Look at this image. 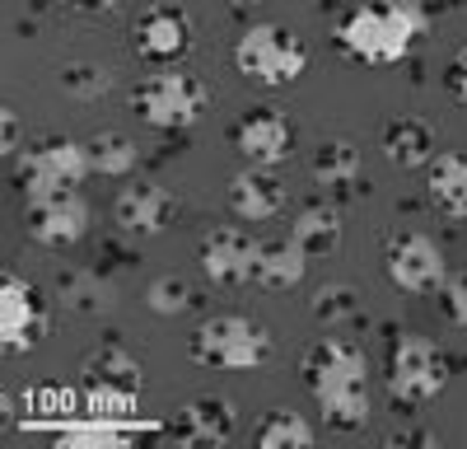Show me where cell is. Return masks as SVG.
<instances>
[{
    "instance_id": "cell-1",
    "label": "cell",
    "mask_w": 467,
    "mask_h": 449,
    "mask_svg": "<svg viewBox=\"0 0 467 449\" xmlns=\"http://www.w3.org/2000/svg\"><path fill=\"white\" fill-rule=\"evenodd\" d=\"M304 384L332 431H365L369 422V360L346 337H323L304 351Z\"/></svg>"
},
{
    "instance_id": "cell-2",
    "label": "cell",
    "mask_w": 467,
    "mask_h": 449,
    "mask_svg": "<svg viewBox=\"0 0 467 449\" xmlns=\"http://www.w3.org/2000/svg\"><path fill=\"white\" fill-rule=\"evenodd\" d=\"M425 33V15L411 0H383V5H356L337 24V47L350 61L365 66H393L402 61L416 37Z\"/></svg>"
},
{
    "instance_id": "cell-3",
    "label": "cell",
    "mask_w": 467,
    "mask_h": 449,
    "mask_svg": "<svg viewBox=\"0 0 467 449\" xmlns=\"http://www.w3.org/2000/svg\"><path fill=\"white\" fill-rule=\"evenodd\" d=\"M187 351L202 370H262L276 351L271 332L244 314H211L192 328Z\"/></svg>"
},
{
    "instance_id": "cell-4",
    "label": "cell",
    "mask_w": 467,
    "mask_h": 449,
    "mask_svg": "<svg viewBox=\"0 0 467 449\" xmlns=\"http://www.w3.org/2000/svg\"><path fill=\"white\" fill-rule=\"evenodd\" d=\"M234 66H239L244 80L262 89H285L308 70V47L285 24H253L234 43Z\"/></svg>"
},
{
    "instance_id": "cell-5",
    "label": "cell",
    "mask_w": 467,
    "mask_h": 449,
    "mask_svg": "<svg viewBox=\"0 0 467 449\" xmlns=\"http://www.w3.org/2000/svg\"><path fill=\"white\" fill-rule=\"evenodd\" d=\"M131 108L140 122L160 127V131H187L211 108V89L192 70H160V75H145L131 89Z\"/></svg>"
},
{
    "instance_id": "cell-6",
    "label": "cell",
    "mask_w": 467,
    "mask_h": 449,
    "mask_svg": "<svg viewBox=\"0 0 467 449\" xmlns=\"http://www.w3.org/2000/svg\"><path fill=\"white\" fill-rule=\"evenodd\" d=\"M89 150L75 145L66 136H43L19 150V164H15V183L24 187V202L37 197H66L75 193L85 178H89Z\"/></svg>"
},
{
    "instance_id": "cell-7",
    "label": "cell",
    "mask_w": 467,
    "mask_h": 449,
    "mask_svg": "<svg viewBox=\"0 0 467 449\" xmlns=\"http://www.w3.org/2000/svg\"><path fill=\"white\" fill-rule=\"evenodd\" d=\"M388 398H393L398 407H425L431 398L444 393L449 384V360L444 351L431 342V337H416V332H402L393 351H388Z\"/></svg>"
},
{
    "instance_id": "cell-8",
    "label": "cell",
    "mask_w": 467,
    "mask_h": 449,
    "mask_svg": "<svg viewBox=\"0 0 467 449\" xmlns=\"http://www.w3.org/2000/svg\"><path fill=\"white\" fill-rule=\"evenodd\" d=\"M383 272H388V281H393L402 295H435L449 281V262H444V248L431 235L402 230V235L388 239Z\"/></svg>"
},
{
    "instance_id": "cell-9",
    "label": "cell",
    "mask_w": 467,
    "mask_h": 449,
    "mask_svg": "<svg viewBox=\"0 0 467 449\" xmlns=\"http://www.w3.org/2000/svg\"><path fill=\"white\" fill-rule=\"evenodd\" d=\"M47 328H52V305L43 286L5 272V281H0V337H5V351L10 356L33 351L47 337Z\"/></svg>"
},
{
    "instance_id": "cell-10",
    "label": "cell",
    "mask_w": 467,
    "mask_h": 449,
    "mask_svg": "<svg viewBox=\"0 0 467 449\" xmlns=\"http://www.w3.org/2000/svg\"><path fill=\"white\" fill-rule=\"evenodd\" d=\"M192 37H197V24H192L187 5H173V0L140 10V19L131 24V47L150 66H178L192 52Z\"/></svg>"
},
{
    "instance_id": "cell-11",
    "label": "cell",
    "mask_w": 467,
    "mask_h": 449,
    "mask_svg": "<svg viewBox=\"0 0 467 449\" xmlns=\"http://www.w3.org/2000/svg\"><path fill=\"white\" fill-rule=\"evenodd\" d=\"M229 141H234V150H239L248 164L276 169V164L290 160V150H295V127H290V118L281 108H253V112H244V118L234 122Z\"/></svg>"
},
{
    "instance_id": "cell-12",
    "label": "cell",
    "mask_w": 467,
    "mask_h": 449,
    "mask_svg": "<svg viewBox=\"0 0 467 449\" xmlns=\"http://www.w3.org/2000/svg\"><path fill=\"white\" fill-rule=\"evenodd\" d=\"M24 230L33 244L43 248H75L85 235H89V206L66 193V197H37V202H24Z\"/></svg>"
},
{
    "instance_id": "cell-13",
    "label": "cell",
    "mask_w": 467,
    "mask_h": 449,
    "mask_svg": "<svg viewBox=\"0 0 467 449\" xmlns=\"http://www.w3.org/2000/svg\"><path fill=\"white\" fill-rule=\"evenodd\" d=\"M202 272L206 281L215 286H248L253 272H257V239L248 230H239V224H220V230H211L202 239Z\"/></svg>"
},
{
    "instance_id": "cell-14",
    "label": "cell",
    "mask_w": 467,
    "mask_h": 449,
    "mask_svg": "<svg viewBox=\"0 0 467 449\" xmlns=\"http://www.w3.org/2000/svg\"><path fill=\"white\" fill-rule=\"evenodd\" d=\"M85 389L94 398V407L117 402V407H131L145 389V370L122 351V347H99L85 360Z\"/></svg>"
},
{
    "instance_id": "cell-15",
    "label": "cell",
    "mask_w": 467,
    "mask_h": 449,
    "mask_svg": "<svg viewBox=\"0 0 467 449\" xmlns=\"http://www.w3.org/2000/svg\"><path fill=\"white\" fill-rule=\"evenodd\" d=\"M173 215H178L173 193H169V187H160V183H150V178L122 187V193H117V202H112V220L122 224L127 235H140V239L160 235Z\"/></svg>"
},
{
    "instance_id": "cell-16",
    "label": "cell",
    "mask_w": 467,
    "mask_h": 449,
    "mask_svg": "<svg viewBox=\"0 0 467 449\" xmlns=\"http://www.w3.org/2000/svg\"><path fill=\"white\" fill-rule=\"evenodd\" d=\"M173 435H178L182 444H229L234 435H239V412H234L229 398L202 393V398H192V402L178 412Z\"/></svg>"
},
{
    "instance_id": "cell-17",
    "label": "cell",
    "mask_w": 467,
    "mask_h": 449,
    "mask_svg": "<svg viewBox=\"0 0 467 449\" xmlns=\"http://www.w3.org/2000/svg\"><path fill=\"white\" fill-rule=\"evenodd\" d=\"M229 211L239 215V220H248V224L276 220V215L285 211V187H281V178L271 173V169H257V164L239 169V173L229 178Z\"/></svg>"
},
{
    "instance_id": "cell-18",
    "label": "cell",
    "mask_w": 467,
    "mask_h": 449,
    "mask_svg": "<svg viewBox=\"0 0 467 449\" xmlns=\"http://www.w3.org/2000/svg\"><path fill=\"white\" fill-rule=\"evenodd\" d=\"M304 272H308V253L295 244V235H281V239H257V272L253 281L262 290H295L304 286Z\"/></svg>"
},
{
    "instance_id": "cell-19",
    "label": "cell",
    "mask_w": 467,
    "mask_h": 449,
    "mask_svg": "<svg viewBox=\"0 0 467 449\" xmlns=\"http://www.w3.org/2000/svg\"><path fill=\"white\" fill-rule=\"evenodd\" d=\"M435 155H440V141L425 118H393L383 127V160L393 169H425Z\"/></svg>"
},
{
    "instance_id": "cell-20",
    "label": "cell",
    "mask_w": 467,
    "mask_h": 449,
    "mask_svg": "<svg viewBox=\"0 0 467 449\" xmlns=\"http://www.w3.org/2000/svg\"><path fill=\"white\" fill-rule=\"evenodd\" d=\"M425 197L449 220H467V155L444 150L425 164Z\"/></svg>"
},
{
    "instance_id": "cell-21",
    "label": "cell",
    "mask_w": 467,
    "mask_h": 449,
    "mask_svg": "<svg viewBox=\"0 0 467 449\" xmlns=\"http://www.w3.org/2000/svg\"><path fill=\"white\" fill-rule=\"evenodd\" d=\"M360 173H365V160H360V145L346 141V136H332L314 150V183L323 193H356L360 187Z\"/></svg>"
},
{
    "instance_id": "cell-22",
    "label": "cell",
    "mask_w": 467,
    "mask_h": 449,
    "mask_svg": "<svg viewBox=\"0 0 467 449\" xmlns=\"http://www.w3.org/2000/svg\"><path fill=\"white\" fill-rule=\"evenodd\" d=\"M290 235H295V244H299L308 257H327V253H337V244H341V211H337L332 202L304 206V211L295 215V224H290Z\"/></svg>"
},
{
    "instance_id": "cell-23",
    "label": "cell",
    "mask_w": 467,
    "mask_h": 449,
    "mask_svg": "<svg viewBox=\"0 0 467 449\" xmlns=\"http://www.w3.org/2000/svg\"><path fill=\"white\" fill-rule=\"evenodd\" d=\"M85 150H89V169L103 173V178H127L136 169V160H140L136 141L122 136V131H99V136L85 141Z\"/></svg>"
},
{
    "instance_id": "cell-24",
    "label": "cell",
    "mask_w": 467,
    "mask_h": 449,
    "mask_svg": "<svg viewBox=\"0 0 467 449\" xmlns=\"http://www.w3.org/2000/svg\"><path fill=\"white\" fill-rule=\"evenodd\" d=\"M253 440L257 444H266V449H276V444H314V426H308L299 412H290V407H276V412H266V417L257 422V431H253Z\"/></svg>"
},
{
    "instance_id": "cell-25",
    "label": "cell",
    "mask_w": 467,
    "mask_h": 449,
    "mask_svg": "<svg viewBox=\"0 0 467 449\" xmlns=\"http://www.w3.org/2000/svg\"><path fill=\"white\" fill-rule=\"evenodd\" d=\"M308 309H314L318 323H350V318H360V295H356V286L332 281V286L314 290V305Z\"/></svg>"
},
{
    "instance_id": "cell-26",
    "label": "cell",
    "mask_w": 467,
    "mask_h": 449,
    "mask_svg": "<svg viewBox=\"0 0 467 449\" xmlns=\"http://www.w3.org/2000/svg\"><path fill=\"white\" fill-rule=\"evenodd\" d=\"M145 305L154 314H164V318H178V314H187L192 305H197V290H192L182 277H154L145 286Z\"/></svg>"
},
{
    "instance_id": "cell-27",
    "label": "cell",
    "mask_w": 467,
    "mask_h": 449,
    "mask_svg": "<svg viewBox=\"0 0 467 449\" xmlns=\"http://www.w3.org/2000/svg\"><path fill=\"white\" fill-rule=\"evenodd\" d=\"M61 89H66L70 99H80V103H94V99H103V94L112 89V75H108L103 66L75 61V66L61 70Z\"/></svg>"
},
{
    "instance_id": "cell-28",
    "label": "cell",
    "mask_w": 467,
    "mask_h": 449,
    "mask_svg": "<svg viewBox=\"0 0 467 449\" xmlns=\"http://www.w3.org/2000/svg\"><path fill=\"white\" fill-rule=\"evenodd\" d=\"M444 318L453 328H467V267L444 281Z\"/></svg>"
},
{
    "instance_id": "cell-29",
    "label": "cell",
    "mask_w": 467,
    "mask_h": 449,
    "mask_svg": "<svg viewBox=\"0 0 467 449\" xmlns=\"http://www.w3.org/2000/svg\"><path fill=\"white\" fill-rule=\"evenodd\" d=\"M449 89H453V99L458 103H467V47L453 57V66H449Z\"/></svg>"
},
{
    "instance_id": "cell-30",
    "label": "cell",
    "mask_w": 467,
    "mask_h": 449,
    "mask_svg": "<svg viewBox=\"0 0 467 449\" xmlns=\"http://www.w3.org/2000/svg\"><path fill=\"white\" fill-rule=\"evenodd\" d=\"M0 141H5V155H19V118H15V108H5V131H0Z\"/></svg>"
},
{
    "instance_id": "cell-31",
    "label": "cell",
    "mask_w": 467,
    "mask_h": 449,
    "mask_svg": "<svg viewBox=\"0 0 467 449\" xmlns=\"http://www.w3.org/2000/svg\"><path fill=\"white\" fill-rule=\"evenodd\" d=\"M57 5H70V10H89V15H99V10H117V0H57Z\"/></svg>"
},
{
    "instance_id": "cell-32",
    "label": "cell",
    "mask_w": 467,
    "mask_h": 449,
    "mask_svg": "<svg viewBox=\"0 0 467 449\" xmlns=\"http://www.w3.org/2000/svg\"><path fill=\"white\" fill-rule=\"evenodd\" d=\"M229 10H253V5H266V0H224Z\"/></svg>"
}]
</instances>
